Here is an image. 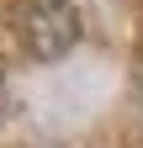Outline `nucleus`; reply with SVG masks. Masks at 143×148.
<instances>
[{
  "label": "nucleus",
  "mask_w": 143,
  "mask_h": 148,
  "mask_svg": "<svg viewBox=\"0 0 143 148\" xmlns=\"http://www.w3.org/2000/svg\"><path fill=\"white\" fill-rule=\"evenodd\" d=\"M21 37L37 58H64L80 42V16L69 0H27L21 11Z\"/></svg>",
  "instance_id": "nucleus-1"
}]
</instances>
